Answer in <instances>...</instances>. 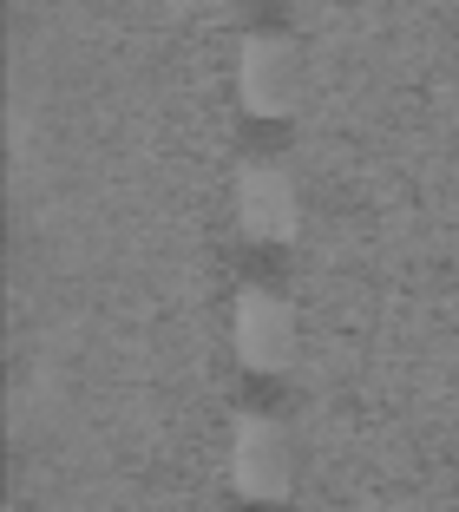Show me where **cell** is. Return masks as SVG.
I'll return each instance as SVG.
<instances>
[{
    "label": "cell",
    "instance_id": "obj_1",
    "mask_svg": "<svg viewBox=\"0 0 459 512\" xmlns=\"http://www.w3.org/2000/svg\"><path fill=\"white\" fill-rule=\"evenodd\" d=\"M237 92H243V106H250L256 119H282V112L296 106V92H302L296 46L276 40V33H250L243 53H237Z\"/></svg>",
    "mask_w": 459,
    "mask_h": 512
},
{
    "label": "cell",
    "instance_id": "obj_3",
    "mask_svg": "<svg viewBox=\"0 0 459 512\" xmlns=\"http://www.w3.org/2000/svg\"><path fill=\"white\" fill-rule=\"evenodd\" d=\"M230 480H237L250 499H282V486H289V447H282L276 421H256V414H250V421L237 427Z\"/></svg>",
    "mask_w": 459,
    "mask_h": 512
},
{
    "label": "cell",
    "instance_id": "obj_4",
    "mask_svg": "<svg viewBox=\"0 0 459 512\" xmlns=\"http://www.w3.org/2000/svg\"><path fill=\"white\" fill-rule=\"evenodd\" d=\"M289 342H296L289 309H282L276 296H263V289H250V296L237 302V348H243V362H250L256 375H276V368L289 362Z\"/></svg>",
    "mask_w": 459,
    "mask_h": 512
},
{
    "label": "cell",
    "instance_id": "obj_2",
    "mask_svg": "<svg viewBox=\"0 0 459 512\" xmlns=\"http://www.w3.org/2000/svg\"><path fill=\"white\" fill-rule=\"evenodd\" d=\"M237 217L256 243H289L302 224V204H296V184L282 165H243L237 178Z\"/></svg>",
    "mask_w": 459,
    "mask_h": 512
}]
</instances>
